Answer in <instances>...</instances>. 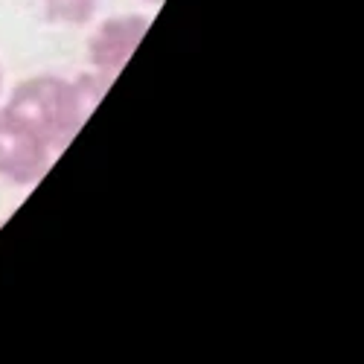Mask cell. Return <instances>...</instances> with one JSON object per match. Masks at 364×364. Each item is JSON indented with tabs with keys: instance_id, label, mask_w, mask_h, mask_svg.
Instances as JSON below:
<instances>
[{
	"instance_id": "obj_5",
	"label": "cell",
	"mask_w": 364,
	"mask_h": 364,
	"mask_svg": "<svg viewBox=\"0 0 364 364\" xmlns=\"http://www.w3.org/2000/svg\"><path fill=\"white\" fill-rule=\"evenodd\" d=\"M146 4H155L158 6V4H164V0H146Z\"/></svg>"
},
{
	"instance_id": "obj_4",
	"label": "cell",
	"mask_w": 364,
	"mask_h": 364,
	"mask_svg": "<svg viewBox=\"0 0 364 364\" xmlns=\"http://www.w3.org/2000/svg\"><path fill=\"white\" fill-rule=\"evenodd\" d=\"M44 18L65 26H82L97 15L100 0H38Z\"/></svg>"
},
{
	"instance_id": "obj_2",
	"label": "cell",
	"mask_w": 364,
	"mask_h": 364,
	"mask_svg": "<svg viewBox=\"0 0 364 364\" xmlns=\"http://www.w3.org/2000/svg\"><path fill=\"white\" fill-rule=\"evenodd\" d=\"M53 164V149L6 108H0V178L29 187Z\"/></svg>"
},
{
	"instance_id": "obj_6",
	"label": "cell",
	"mask_w": 364,
	"mask_h": 364,
	"mask_svg": "<svg viewBox=\"0 0 364 364\" xmlns=\"http://www.w3.org/2000/svg\"><path fill=\"white\" fill-rule=\"evenodd\" d=\"M0 85H4V76H0Z\"/></svg>"
},
{
	"instance_id": "obj_1",
	"label": "cell",
	"mask_w": 364,
	"mask_h": 364,
	"mask_svg": "<svg viewBox=\"0 0 364 364\" xmlns=\"http://www.w3.org/2000/svg\"><path fill=\"white\" fill-rule=\"evenodd\" d=\"M105 87L108 85L97 76L76 82L62 76H33L12 90L4 108L33 129L53 149V155H58L79 134L94 105L102 100Z\"/></svg>"
},
{
	"instance_id": "obj_3",
	"label": "cell",
	"mask_w": 364,
	"mask_h": 364,
	"mask_svg": "<svg viewBox=\"0 0 364 364\" xmlns=\"http://www.w3.org/2000/svg\"><path fill=\"white\" fill-rule=\"evenodd\" d=\"M149 29L146 15H114L97 26V33L87 41V62L94 68V76L105 85L114 82V76L129 65L137 44L143 41Z\"/></svg>"
}]
</instances>
